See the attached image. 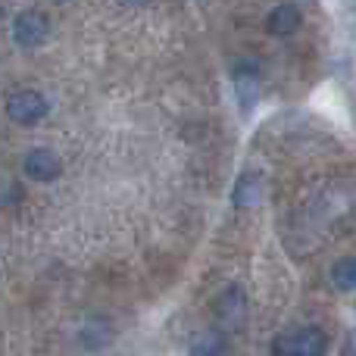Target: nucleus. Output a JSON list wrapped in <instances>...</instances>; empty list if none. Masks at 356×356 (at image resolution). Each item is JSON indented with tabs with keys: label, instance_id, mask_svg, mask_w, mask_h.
<instances>
[{
	"label": "nucleus",
	"instance_id": "nucleus-1",
	"mask_svg": "<svg viewBox=\"0 0 356 356\" xmlns=\"http://www.w3.org/2000/svg\"><path fill=\"white\" fill-rule=\"evenodd\" d=\"M325 350H328V334L319 325L284 332L272 341V353L275 356H325Z\"/></svg>",
	"mask_w": 356,
	"mask_h": 356
},
{
	"label": "nucleus",
	"instance_id": "nucleus-2",
	"mask_svg": "<svg viewBox=\"0 0 356 356\" xmlns=\"http://www.w3.org/2000/svg\"><path fill=\"white\" fill-rule=\"evenodd\" d=\"M6 116L19 125H35L47 116V97L35 88H19L6 97Z\"/></svg>",
	"mask_w": 356,
	"mask_h": 356
},
{
	"label": "nucleus",
	"instance_id": "nucleus-3",
	"mask_svg": "<svg viewBox=\"0 0 356 356\" xmlns=\"http://www.w3.org/2000/svg\"><path fill=\"white\" fill-rule=\"evenodd\" d=\"M50 35V19L41 10H22L13 19V41L25 50H35L47 41Z\"/></svg>",
	"mask_w": 356,
	"mask_h": 356
},
{
	"label": "nucleus",
	"instance_id": "nucleus-4",
	"mask_svg": "<svg viewBox=\"0 0 356 356\" xmlns=\"http://www.w3.org/2000/svg\"><path fill=\"white\" fill-rule=\"evenodd\" d=\"M232 85H234V97H238L241 110L250 113L253 106H257V100H259V69L253 66V63H247V60L234 63Z\"/></svg>",
	"mask_w": 356,
	"mask_h": 356
},
{
	"label": "nucleus",
	"instance_id": "nucleus-5",
	"mask_svg": "<svg viewBox=\"0 0 356 356\" xmlns=\"http://www.w3.org/2000/svg\"><path fill=\"white\" fill-rule=\"evenodd\" d=\"M216 319L222 328H241L247 319V294L238 284H228L216 300Z\"/></svg>",
	"mask_w": 356,
	"mask_h": 356
},
{
	"label": "nucleus",
	"instance_id": "nucleus-6",
	"mask_svg": "<svg viewBox=\"0 0 356 356\" xmlns=\"http://www.w3.org/2000/svg\"><path fill=\"white\" fill-rule=\"evenodd\" d=\"M60 169H63L60 156H56L50 147H35V150H29V154H25V160H22V172L29 175L31 181H41V184L54 181V178L60 175Z\"/></svg>",
	"mask_w": 356,
	"mask_h": 356
},
{
	"label": "nucleus",
	"instance_id": "nucleus-7",
	"mask_svg": "<svg viewBox=\"0 0 356 356\" xmlns=\"http://www.w3.org/2000/svg\"><path fill=\"white\" fill-rule=\"evenodd\" d=\"M300 25H303V13H300V6H294V3H278V6H272L269 16H266V29L278 38L294 35Z\"/></svg>",
	"mask_w": 356,
	"mask_h": 356
},
{
	"label": "nucleus",
	"instance_id": "nucleus-8",
	"mask_svg": "<svg viewBox=\"0 0 356 356\" xmlns=\"http://www.w3.org/2000/svg\"><path fill=\"white\" fill-rule=\"evenodd\" d=\"M79 341H81V347H85L88 353H100V350H104V347L113 341L110 322H104V319H88L85 325H81V332H79Z\"/></svg>",
	"mask_w": 356,
	"mask_h": 356
},
{
	"label": "nucleus",
	"instance_id": "nucleus-9",
	"mask_svg": "<svg viewBox=\"0 0 356 356\" xmlns=\"http://www.w3.org/2000/svg\"><path fill=\"white\" fill-rule=\"evenodd\" d=\"M259 197H263V178H259V172H241L232 191L234 207H257Z\"/></svg>",
	"mask_w": 356,
	"mask_h": 356
},
{
	"label": "nucleus",
	"instance_id": "nucleus-10",
	"mask_svg": "<svg viewBox=\"0 0 356 356\" xmlns=\"http://www.w3.org/2000/svg\"><path fill=\"white\" fill-rule=\"evenodd\" d=\"M225 350L228 344L219 328H207V332H200L191 341V356H225Z\"/></svg>",
	"mask_w": 356,
	"mask_h": 356
},
{
	"label": "nucleus",
	"instance_id": "nucleus-11",
	"mask_svg": "<svg viewBox=\"0 0 356 356\" xmlns=\"http://www.w3.org/2000/svg\"><path fill=\"white\" fill-rule=\"evenodd\" d=\"M332 284L341 294H350L356 288V259L353 257H344L332 266Z\"/></svg>",
	"mask_w": 356,
	"mask_h": 356
}]
</instances>
